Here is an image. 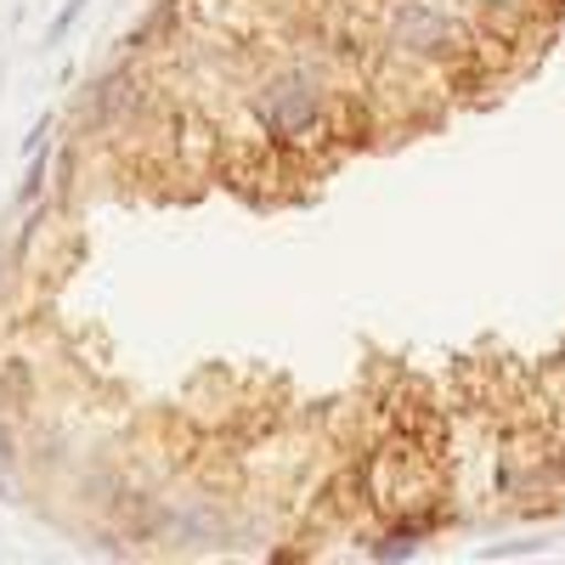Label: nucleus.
<instances>
[{
	"label": "nucleus",
	"mask_w": 565,
	"mask_h": 565,
	"mask_svg": "<svg viewBox=\"0 0 565 565\" xmlns=\"http://www.w3.org/2000/svg\"><path fill=\"white\" fill-rule=\"evenodd\" d=\"M362 498H367L373 526H407V532L430 537L452 514V481H447L441 441L418 436V430L380 436L362 458Z\"/></svg>",
	"instance_id": "obj_1"
},
{
	"label": "nucleus",
	"mask_w": 565,
	"mask_h": 565,
	"mask_svg": "<svg viewBox=\"0 0 565 565\" xmlns=\"http://www.w3.org/2000/svg\"><path fill=\"white\" fill-rule=\"evenodd\" d=\"M85 7H90V0H63V12H57V23L45 29V40H40V45H57V40H63V34L74 29V18H79Z\"/></svg>",
	"instance_id": "obj_2"
}]
</instances>
